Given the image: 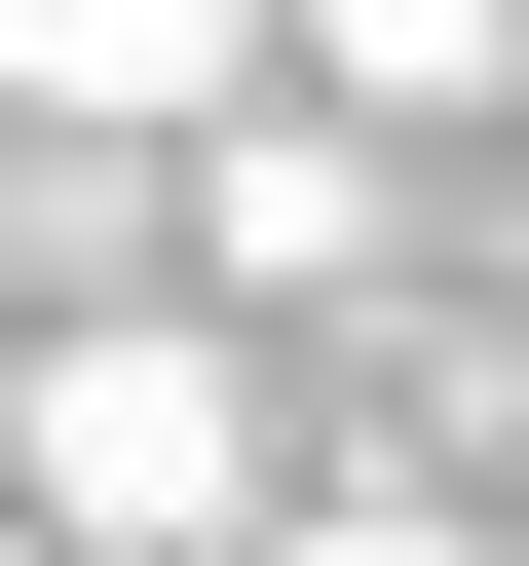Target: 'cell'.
<instances>
[{"label": "cell", "mask_w": 529, "mask_h": 566, "mask_svg": "<svg viewBox=\"0 0 529 566\" xmlns=\"http://www.w3.org/2000/svg\"><path fill=\"white\" fill-rule=\"evenodd\" d=\"M0 491H39L76 566H227V528H264V378H227V303H76V340H0Z\"/></svg>", "instance_id": "6da1fadb"}, {"label": "cell", "mask_w": 529, "mask_h": 566, "mask_svg": "<svg viewBox=\"0 0 529 566\" xmlns=\"http://www.w3.org/2000/svg\"><path fill=\"white\" fill-rule=\"evenodd\" d=\"M227 566H454V491H264Z\"/></svg>", "instance_id": "5b68a950"}, {"label": "cell", "mask_w": 529, "mask_h": 566, "mask_svg": "<svg viewBox=\"0 0 529 566\" xmlns=\"http://www.w3.org/2000/svg\"><path fill=\"white\" fill-rule=\"evenodd\" d=\"M303 39L264 0H0V114H76V151H189V114H264Z\"/></svg>", "instance_id": "3957f363"}, {"label": "cell", "mask_w": 529, "mask_h": 566, "mask_svg": "<svg viewBox=\"0 0 529 566\" xmlns=\"http://www.w3.org/2000/svg\"><path fill=\"white\" fill-rule=\"evenodd\" d=\"M378 227H416V151H378V114H303V76L189 114V264H227V303H341Z\"/></svg>", "instance_id": "7a4b0ae2"}, {"label": "cell", "mask_w": 529, "mask_h": 566, "mask_svg": "<svg viewBox=\"0 0 529 566\" xmlns=\"http://www.w3.org/2000/svg\"><path fill=\"white\" fill-rule=\"evenodd\" d=\"M303 114H529V0H264Z\"/></svg>", "instance_id": "277c9868"}, {"label": "cell", "mask_w": 529, "mask_h": 566, "mask_svg": "<svg viewBox=\"0 0 529 566\" xmlns=\"http://www.w3.org/2000/svg\"><path fill=\"white\" fill-rule=\"evenodd\" d=\"M0 151H39V114H0Z\"/></svg>", "instance_id": "8992f818"}]
</instances>
